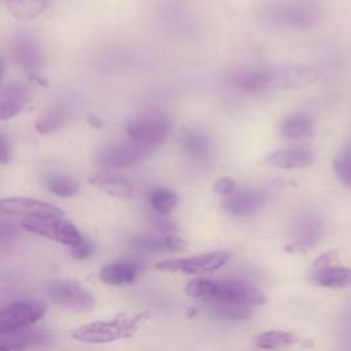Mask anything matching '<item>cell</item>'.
I'll list each match as a JSON object with an SVG mask.
<instances>
[{
    "label": "cell",
    "mask_w": 351,
    "mask_h": 351,
    "mask_svg": "<svg viewBox=\"0 0 351 351\" xmlns=\"http://www.w3.org/2000/svg\"><path fill=\"white\" fill-rule=\"evenodd\" d=\"M319 71L308 64H284L248 70L239 75L237 84L248 92L298 89L314 84Z\"/></svg>",
    "instance_id": "cell-1"
},
{
    "label": "cell",
    "mask_w": 351,
    "mask_h": 351,
    "mask_svg": "<svg viewBox=\"0 0 351 351\" xmlns=\"http://www.w3.org/2000/svg\"><path fill=\"white\" fill-rule=\"evenodd\" d=\"M141 315H118L112 321H93L84 324L71 332V337L81 343L100 344L129 337L136 329Z\"/></svg>",
    "instance_id": "cell-2"
},
{
    "label": "cell",
    "mask_w": 351,
    "mask_h": 351,
    "mask_svg": "<svg viewBox=\"0 0 351 351\" xmlns=\"http://www.w3.org/2000/svg\"><path fill=\"white\" fill-rule=\"evenodd\" d=\"M125 130L132 140L147 147H154L166 140L171 130V121L160 110H145L130 117Z\"/></svg>",
    "instance_id": "cell-3"
},
{
    "label": "cell",
    "mask_w": 351,
    "mask_h": 351,
    "mask_svg": "<svg viewBox=\"0 0 351 351\" xmlns=\"http://www.w3.org/2000/svg\"><path fill=\"white\" fill-rule=\"evenodd\" d=\"M322 15V7L317 0H292L273 5L267 10L269 21L278 26L306 29L314 26Z\"/></svg>",
    "instance_id": "cell-4"
},
{
    "label": "cell",
    "mask_w": 351,
    "mask_h": 351,
    "mask_svg": "<svg viewBox=\"0 0 351 351\" xmlns=\"http://www.w3.org/2000/svg\"><path fill=\"white\" fill-rule=\"evenodd\" d=\"M22 228L30 233L47 237L56 243L75 247L84 241L78 229L63 215L25 218L21 222Z\"/></svg>",
    "instance_id": "cell-5"
},
{
    "label": "cell",
    "mask_w": 351,
    "mask_h": 351,
    "mask_svg": "<svg viewBox=\"0 0 351 351\" xmlns=\"http://www.w3.org/2000/svg\"><path fill=\"white\" fill-rule=\"evenodd\" d=\"M230 252L228 251H214L208 254L186 256V258H173L156 263V269L169 273H184V274H206L218 270L230 259Z\"/></svg>",
    "instance_id": "cell-6"
},
{
    "label": "cell",
    "mask_w": 351,
    "mask_h": 351,
    "mask_svg": "<svg viewBox=\"0 0 351 351\" xmlns=\"http://www.w3.org/2000/svg\"><path fill=\"white\" fill-rule=\"evenodd\" d=\"M208 303H222L240 307H258L265 303V293L255 285L241 280L217 281L214 296Z\"/></svg>",
    "instance_id": "cell-7"
},
{
    "label": "cell",
    "mask_w": 351,
    "mask_h": 351,
    "mask_svg": "<svg viewBox=\"0 0 351 351\" xmlns=\"http://www.w3.org/2000/svg\"><path fill=\"white\" fill-rule=\"evenodd\" d=\"M45 314V307L36 300H16L0 307V335L15 333Z\"/></svg>",
    "instance_id": "cell-8"
},
{
    "label": "cell",
    "mask_w": 351,
    "mask_h": 351,
    "mask_svg": "<svg viewBox=\"0 0 351 351\" xmlns=\"http://www.w3.org/2000/svg\"><path fill=\"white\" fill-rule=\"evenodd\" d=\"M149 148L134 140L117 141L101 148L96 155V163L103 169L129 167L149 154Z\"/></svg>",
    "instance_id": "cell-9"
},
{
    "label": "cell",
    "mask_w": 351,
    "mask_h": 351,
    "mask_svg": "<svg viewBox=\"0 0 351 351\" xmlns=\"http://www.w3.org/2000/svg\"><path fill=\"white\" fill-rule=\"evenodd\" d=\"M51 300L64 308L74 311H88L95 306L93 295L81 284L70 280H56L47 285Z\"/></svg>",
    "instance_id": "cell-10"
},
{
    "label": "cell",
    "mask_w": 351,
    "mask_h": 351,
    "mask_svg": "<svg viewBox=\"0 0 351 351\" xmlns=\"http://www.w3.org/2000/svg\"><path fill=\"white\" fill-rule=\"evenodd\" d=\"M12 53L16 63L33 81L44 84L41 78L43 53L38 43L29 33H19L12 41Z\"/></svg>",
    "instance_id": "cell-11"
},
{
    "label": "cell",
    "mask_w": 351,
    "mask_h": 351,
    "mask_svg": "<svg viewBox=\"0 0 351 351\" xmlns=\"http://www.w3.org/2000/svg\"><path fill=\"white\" fill-rule=\"evenodd\" d=\"M0 213L10 215H25L26 218L63 215V211L56 206L30 197H1Z\"/></svg>",
    "instance_id": "cell-12"
},
{
    "label": "cell",
    "mask_w": 351,
    "mask_h": 351,
    "mask_svg": "<svg viewBox=\"0 0 351 351\" xmlns=\"http://www.w3.org/2000/svg\"><path fill=\"white\" fill-rule=\"evenodd\" d=\"M266 193L255 188L236 189L232 195L226 196L223 202V208L237 217L252 215L259 211L266 203Z\"/></svg>",
    "instance_id": "cell-13"
},
{
    "label": "cell",
    "mask_w": 351,
    "mask_h": 351,
    "mask_svg": "<svg viewBox=\"0 0 351 351\" xmlns=\"http://www.w3.org/2000/svg\"><path fill=\"white\" fill-rule=\"evenodd\" d=\"M143 270V263L137 261H121L106 265L99 277L103 282L112 287H122L132 284L138 273Z\"/></svg>",
    "instance_id": "cell-14"
},
{
    "label": "cell",
    "mask_w": 351,
    "mask_h": 351,
    "mask_svg": "<svg viewBox=\"0 0 351 351\" xmlns=\"http://www.w3.org/2000/svg\"><path fill=\"white\" fill-rule=\"evenodd\" d=\"M73 118V107L67 101L53 103L36 122L34 129L40 134H51L63 129Z\"/></svg>",
    "instance_id": "cell-15"
},
{
    "label": "cell",
    "mask_w": 351,
    "mask_h": 351,
    "mask_svg": "<svg viewBox=\"0 0 351 351\" xmlns=\"http://www.w3.org/2000/svg\"><path fill=\"white\" fill-rule=\"evenodd\" d=\"M30 92L23 84H10L0 90V121L18 115L29 101Z\"/></svg>",
    "instance_id": "cell-16"
},
{
    "label": "cell",
    "mask_w": 351,
    "mask_h": 351,
    "mask_svg": "<svg viewBox=\"0 0 351 351\" xmlns=\"http://www.w3.org/2000/svg\"><path fill=\"white\" fill-rule=\"evenodd\" d=\"M314 160V155L310 149L306 148H285L278 149L267 155L266 162L270 166L278 167V169H304L308 167Z\"/></svg>",
    "instance_id": "cell-17"
},
{
    "label": "cell",
    "mask_w": 351,
    "mask_h": 351,
    "mask_svg": "<svg viewBox=\"0 0 351 351\" xmlns=\"http://www.w3.org/2000/svg\"><path fill=\"white\" fill-rule=\"evenodd\" d=\"M314 133V119L306 112H293L280 123V134L291 141L311 137Z\"/></svg>",
    "instance_id": "cell-18"
},
{
    "label": "cell",
    "mask_w": 351,
    "mask_h": 351,
    "mask_svg": "<svg viewBox=\"0 0 351 351\" xmlns=\"http://www.w3.org/2000/svg\"><path fill=\"white\" fill-rule=\"evenodd\" d=\"M211 144L210 136L197 128L184 130L180 137V148L189 158L206 156L211 149Z\"/></svg>",
    "instance_id": "cell-19"
},
{
    "label": "cell",
    "mask_w": 351,
    "mask_h": 351,
    "mask_svg": "<svg viewBox=\"0 0 351 351\" xmlns=\"http://www.w3.org/2000/svg\"><path fill=\"white\" fill-rule=\"evenodd\" d=\"M89 182L97 189L114 197L129 199L133 195V185L126 178H121L117 176L100 174V176L92 177Z\"/></svg>",
    "instance_id": "cell-20"
},
{
    "label": "cell",
    "mask_w": 351,
    "mask_h": 351,
    "mask_svg": "<svg viewBox=\"0 0 351 351\" xmlns=\"http://www.w3.org/2000/svg\"><path fill=\"white\" fill-rule=\"evenodd\" d=\"M313 281L324 288H344L351 285V269L343 266H328L314 271Z\"/></svg>",
    "instance_id": "cell-21"
},
{
    "label": "cell",
    "mask_w": 351,
    "mask_h": 351,
    "mask_svg": "<svg viewBox=\"0 0 351 351\" xmlns=\"http://www.w3.org/2000/svg\"><path fill=\"white\" fill-rule=\"evenodd\" d=\"M51 0H5L8 12L19 21H32L41 15Z\"/></svg>",
    "instance_id": "cell-22"
},
{
    "label": "cell",
    "mask_w": 351,
    "mask_h": 351,
    "mask_svg": "<svg viewBox=\"0 0 351 351\" xmlns=\"http://www.w3.org/2000/svg\"><path fill=\"white\" fill-rule=\"evenodd\" d=\"M148 202L156 214L166 217L177 207L178 195L169 188L156 186L148 192Z\"/></svg>",
    "instance_id": "cell-23"
},
{
    "label": "cell",
    "mask_w": 351,
    "mask_h": 351,
    "mask_svg": "<svg viewBox=\"0 0 351 351\" xmlns=\"http://www.w3.org/2000/svg\"><path fill=\"white\" fill-rule=\"evenodd\" d=\"M44 184L51 193L59 197H73L78 193L80 189V185L74 178L60 173L47 174L44 178Z\"/></svg>",
    "instance_id": "cell-24"
},
{
    "label": "cell",
    "mask_w": 351,
    "mask_h": 351,
    "mask_svg": "<svg viewBox=\"0 0 351 351\" xmlns=\"http://www.w3.org/2000/svg\"><path fill=\"white\" fill-rule=\"evenodd\" d=\"M298 341V337L285 330H266L255 337V346L261 350H277L292 346Z\"/></svg>",
    "instance_id": "cell-25"
},
{
    "label": "cell",
    "mask_w": 351,
    "mask_h": 351,
    "mask_svg": "<svg viewBox=\"0 0 351 351\" xmlns=\"http://www.w3.org/2000/svg\"><path fill=\"white\" fill-rule=\"evenodd\" d=\"M333 170L340 182L351 189V144L344 147L335 156Z\"/></svg>",
    "instance_id": "cell-26"
},
{
    "label": "cell",
    "mask_w": 351,
    "mask_h": 351,
    "mask_svg": "<svg viewBox=\"0 0 351 351\" xmlns=\"http://www.w3.org/2000/svg\"><path fill=\"white\" fill-rule=\"evenodd\" d=\"M215 288H217V281L197 277L188 282L186 293L192 298H199L208 302L214 296Z\"/></svg>",
    "instance_id": "cell-27"
},
{
    "label": "cell",
    "mask_w": 351,
    "mask_h": 351,
    "mask_svg": "<svg viewBox=\"0 0 351 351\" xmlns=\"http://www.w3.org/2000/svg\"><path fill=\"white\" fill-rule=\"evenodd\" d=\"M95 252V244L89 240H84L81 244L71 247L70 254L75 258V259H86L89 256H92Z\"/></svg>",
    "instance_id": "cell-28"
},
{
    "label": "cell",
    "mask_w": 351,
    "mask_h": 351,
    "mask_svg": "<svg viewBox=\"0 0 351 351\" xmlns=\"http://www.w3.org/2000/svg\"><path fill=\"white\" fill-rule=\"evenodd\" d=\"M213 188L218 195L229 196L236 191V182L230 177H222L214 182Z\"/></svg>",
    "instance_id": "cell-29"
},
{
    "label": "cell",
    "mask_w": 351,
    "mask_h": 351,
    "mask_svg": "<svg viewBox=\"0 0 351 351\" xmlns=\"http://www.w3.org/2000/svg\"><path fill=\"white\" fill-rule=\"evenodd\" d=\"M11 160V147L8 138L0 132V165H5Z\"/></svg>",
    "instance_id": "cell-30"
},
{
    "label": "cell",
    "mask_w": 351,
    "mask_h": 351,
    "mask_svg": "<svg viewBox=\"0 0 351 351\" xmlns=\"http://www.w3.org/2000/svg\"><path fill=\"white\" fill-rule=\"evenodd\" d=\"M335 256H336L335 252H325V254H322L321 256H318V258L315 259L314 265H313L314 271H318V270H321V269H325V267H328V266H332Z\"/></svg>",
    "instance_id": "cell-31"
},
{
    "label": "cell",
    "mask_w": 351,
    "mask_h": 351,
    "mask_svg": "<svg viewBox=\"0 0 351 351\" xmlns=\"http://www.w3.org/2000/svg\"><path fill=\"white\" fill-rule=\"evenodd\" d=\"M88 121H89V123H90L93 128H100V126H101V121H100L96 115H89Z\"/></svg>",
    "instance_id": "cell-32"
},
{
    "label": "cell",
    "mask_w": 351,
    "mask_h": 351,
    "mask_svg": "<svg viewBox=\"0 0 351 351\" xmlns=\"http://www.w3.org/2000/svg\"><path fill=\"white\" fill-rule=\"evenodd\" d=\"M1 78H3V63H1V59H0V82H1Z\"/></svg>",
    "instance_id": "cell-33"
},
{
    "label": "cell",
    "mask_w": 351,
    "mask_h": 351,
    "mask_svg": "<svg viewBox=\"0 0 351 351\" xmlns=\"http://www.w3.org/2000/svg\"><path fill=\"white\" fill-rule=\"evenodd\" d=\"M0 351H10L7 347H4L3 344H0Z\"/></svg>",
    "instance_id": "cell-34"
}]
</instances>
